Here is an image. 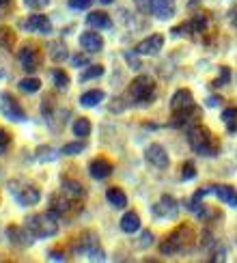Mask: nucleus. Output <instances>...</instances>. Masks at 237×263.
Listing matches in <instances>:
<instances>
[{
	"instance_id": "nucleus-4",
	"label": "nucleus",
	"mask_w": 237,
	"mask_h": 263,
	"mask_svg": "<svg viewBox=\"0 0 237 263\" xmlns=\"http://www.w3.org/2000/svg\"><path fill=\"white\" fill-rule=\"evenodd\" d=\"M127 95H129V100L138 106L151 104V100H153V95H155L153 78H149V76H138V78H134L127 89Z\"/></svg>"
},
{
	"instance_id": "nucleus-22",
	"label": "nucleus",
	"mask_w": 237,
	"mask_h": 263,
	"mask_svg": "<svg viewBox=\"0 0 237 263\" xmlns=\"http://www.w3.org/2000/svg\"><path fill=\"white\" fill-rule=\"evenodd\" d=\"M106 199H108V203H110L114 210H123V207H127V196H125V192L121 190V188H108L106 190Z\"/></svg>"
},
{
	"instance_id": "nucleus-10",
	"label": "nucleus",
	"mask_w": 237,
	"mask_h": 263,
	"mask_svg": "<svg viewBox=\"0 0 237 263\" xmlns=\"http://www.w3.org/2000/svg\"><path fill=\"white\" fill-rule=\"evenodd\" d=\"M22 26H24V30L37 32V35H50V32H52V22H50V17H48V15H41V13L30 15Z\"/></svg>"
},
{
	"instance_id": "nucleus-19",
	"label": "nucleus",
	"mask_w": 237,
	"mask_h": 263,
	"mask_svg": "<svg viewBox=\"0 0 237 263\" xmlns=\"http://www.w3.org/2000/svg\"><path fill=\"white\" fill-rule=\"evenodd\" d=\"M86 24L97 30H108V28H112V20L108 13H104V11H93V13L86 17Z\"/></svg>"
},
{
	"instance_id": "nucleus-38",
	"label": "nucleus",
	"mask_w": 237,
	"mask_h": 263,
	"mask_svg": "<svg viewBox=\"0 0 237 263\" xmlns=\"http://www.w3.org/2000/svg\"><path fill=\"white\" fill-rule=\"evenodd\" d=\"M89 259L91 261H104L106 257H104V250L100 248V246H95L93 250H89Z\"/></svg>"
},
{
	"instance_id": "nucleus-2",
	"label": "nucleus",
	"mask_w": 237,
	"mask_h": 263,
	"mask_svg": "<svg viewBox=\"0 0 237 263\" xmlns=\"http://www.w3.org/2000/svg\"><path fill=\"white\" fill-rule=\"evenodd\" d=\"M7 190L22 207H32L41 201V190L28 179H11L7 181Z\"/></svg>"
},
{
	"instance_id": "nucleus-18",
	"label": "nucleus",
	"mask_w": 237,
	"mask_h": 263,
	"mask_svg": "<svg viewBox=\"0 0 237 263\" xmlns=\"http://www.w3.org/2000/svg\"><path fill=\"white\" fill-rule=\"evenodd\" d=\"M181 233H183V229H177L172 235H168L166 239H164V244L160 246V250H162V255H175V253H181L183 250V242H181Z\"/></svg>"
},
{
	"instance_id": "nucleus-35",
	"label": "nucleus",
	"mask_w": 237,
	"mask_h": 263,
	"mask_svg": "<svg viewBox=\"0 0 237 263\" xmlns=\"http://www.w3.org/2000/svg\"><path fill=\"white\" fill-rule=\"evenodd\" d=\"M194 175H196V171H194V164H192V162H188L186 166L181 168V179H183V181H188V179H192V177H194Z\"/></svg>"
},
{
	"instance_id": "nucleus-7",
	"label": "nucleus",
	"mask_w": 237,
	"mask_h": 263,
	"mask_svg": "<svg viewBox=\"0 0 237 263\" xmlns=\"http://www.w3.org/2000/svg\"><path fill=\"white\" fill-rule=\"evenodd\" d=\"M17 61L22 65V69L24 71H37L39 69V65H41V54L37 48H32V46H24L19 52H17Z\"/></svg>"
},
{
	"instance_id": "nucleus-39",
	"label": "nucleus",
	"mask_w": 237,
	"mask_h": 263,
	"mask_svg": "<svg viewBox=\"0 0 237 263\" xmlns=\"http://www.w3.org/2000/svg\"><path fill=\"white\" fill-rule=\"evenodd\" d=\"M71 63L75 65V67H82V65H89V59L82 57V54H75V57L71 59Z\"/></svg>"
},
{
	"instance_id": "nucleus-11",
	"label": "nucleus",
	"mask_w": 237,
	"mask_h": 263,
	"mask_svg": "<svg viewBox=\"0 0 237 263\" xmlns=\"http://www.w3.org/2000/svg\"><path fill=\"white\" fill-rule=\"evenodd\" d=\"M177 212H179V205H177V201L172 199L170 194H166V196H162V199L153 205V214L157 216V218H175L177 216Z\"/></svg>"
},
{
	"instance_id": "nucleus-40",
	"label": "nucleus",
	"mask_w": 237,
	"mask_h": 263,
	"mask_svg": "<svg viewBox=\"0 0 237 263\" xmlns=\"http://www.w3.org/2000/svg\"><path fill=\"white\" fill-rule=\"evenodd\" d=\"M140 239H143V242H140V246H151V244H153V233H151V231H145Z\"/></svg>"
},
{
	"instance_id": "nucleus-47",
	"label": "nucleus",
	"mask_w": 237,
	"mask_h": 263,
	"mask_svg": "<svg viewBox=\"0 0 237 263\" xmlns=\"http://www.w3.org/2000/svg\"><path fill=\"white\" fill-rule=\"evenodd\" d=\"M100 3H102V5H112L114 0H100Z\"/></svg>"
},
{
	"instance_id": "nucleus-43",
	"label": "nucleus",
	"mask_w": 237,
	"mask_h": 263,
	"mask_svg": "<svg viewBox=\"0 0 237 263\" xmlns=\"http://www.w3.org/2000/svg\"><path fill=\"white\" fill-rule=\"evenodd\" d=\"M50 259H52V261H65V255L58 253V250H52V253H50Z\"/></svg>"
},
{
	"instance_id": "nucleus-23",
	"label": "nucleus",
	"mask_w": 237,
	"mask_h": 263,
	"mask_svg": "<svg viewBox=\"0 0 237 263\" xmlns=\"http://www.w3.org/2000/svg\"><path fill=\"white\" fill-rule=\"evenodd\" d=\"M140 229V216L136 212H127L123 218H121V231L123 233H136Z\"/></svg>"
},
{
	"instance_id": "nucleus-48",
	"label": "nucleus",
	"mask_w": 237,
	"mask_h": 263,
	"mask_svg": "<svg viewBox=\"0 0 237 263\" xmlns=\"http://www.w3.org/2000/svg\"><path fill=\"white\" fill-rule=\"evenodd\" d=\"M201 0H190V7H194V5H199Z\"/></svg>"
},
{
	"instance_id": "nucleus-15",
	"label": "nucleus",
	"mask_w": 237,
	"mask_h": 263,
	"mask_svg": "<svg viewBox=\"0 0 237 263\" xmlns=\"http://www.w3.org/2000/svg\"><path fill=\"white\" fill-rule=\"evenodd\" d=\"M80 46H82V50H86L89 54L102 52L104 50V37L100 35V32H95V30L82 32V35H80Z\"/></svg>"
},
{
	"instance_id": "nucleus-14",
	"label": "nucleus",
	"mask_w": 237,
	"mask_h": 263,
	"mask_svg": "<svg viewBox=\"0 0 237 263\" xmlns=\"http://www.w3.org/2000/svg\"><path fill=\"white\" fill-rule=\"evenodd\" d=\"M205 190H207V194H215L224 205L237 207V192L231 185H207Z\"/></svg>"
},
{
	"instance_id": "nucleus-26",
	"label": "nucleus",
	"mask_w": 237,
	"mask_h": 263,
	"mask_svg": "<svg viewBox=\"0 0 237 263\" xmlns=\"http://www.w3.org/2000/svg\"><path fill=\"white\" fill-rule=\"evenodd\" d=\"M73 134L75 136H80V138H86L91 134V121L86 117H80V119H75L73 121Z\"/></svg>"
},
{
	"instance_id": "nucleus-16",
	"label": "nucleus",
	"mask_w": 237,
	"mask_h": 263,
	"mask_svg": "<svg viewBox=\"0 0 237 263\" xmlns=\"http://www.w3.org/2000/svg\"><path fill=\"white\" fill-rule=\"evenodd\" d=\"M114 168H112V164L108 162L106 158H97V160H93L91 162V166H89V175L93 179H97V181H102V179H106V177H110V173H112Z\"/></svg>"
},
{
	"instance_id": "nucleus-28",
	"label": "nucleus",
	"mask_w": 237,
	"mask_h": 263,
	"mask_svg": "<svg viewBox=\"0 0 237 263\" xmlns=\"http://www.w3.org/2000/svg\"><path fill=\"white\" fill-rule=\"evenodd\" d=\"M41 89V80L39 78H24L19 80V91L22 93H37Z\"/></svg>"
},
{
	"instance_id": "nucleus-31",
	"label": "nucleus",
	"mask_w": 237,
	"mask_h": 263,
	"mask_svg": "<svg viewBox=\"0 0 237 263\" xmlns=\"http://www.w3.org/2000/svg\"><path fill=\"white\" fill-rule=\"evenodd\" d=\"M205 26H207V20H205V15H196L192 22H188L190 32H201V30H205Z\"/></svg>"
},
{
	"instance_id": "nucleus-20",
	"label": "nucleus",
	"mask_w": 237,
	"mask_h": 263,
	"mask_svg": "<svg viewBox=\"0 0 237 263\" xmlns=\"http://www.w3.org/2000/svg\"><path fill=\"white\" fill-rule=\"evenodd\" d=\"M61 192L65 196H69V199H82L84 196V185L80 181H75V179H63L61 181Z\"/></svg>"
},
{
	"instance_id": "nucleus-32",
	"label": "nucleus",
	"mask_w": 237,
	"mask_h": 263,
	"mask_svg": "<svg viewBox=\"0 0 237 263\" xmlns=\"http://www.w3.org/2000/svg\"><path fill=\"white\" fill-rule=\"evenodd\" d=\"M61 151H63V156H78L80 151H84V142H69Z\"/></svg>"
},
{
	"instance_id": "nucleus-3",
	"label": "nucleus",
	"mask_w": 237,
	"mask_h": 263,
	"mask_svg": "<svg viewBox=\"0 0 237 263\" xmlns=\"http://www.w3.org/2000/svg\"><path fill=\"white\" fill-rule=\"evenodd\" d=\"M188 142L199 156H218V142L211 132L203 125H194L188 129Z\"/></svg>"
},
{
	"instance_id": "nucleus-42",
	"label": "nucleus",
	"mask_w": 237,
	"mask_h": 263,
	"mask_svg": "<svg viewBox=\"0 0 237 263\" xmlns=\"http://www.w3.org/2000/svg\"><path fill=\"white\" fill-rule=\"evenodd\" d=\"M134 5H136L140 11H149V0H134Z\"/></svg>"
},
{
	"instance_id": "nucleus-29",
	"label": "nucleus",
	"mask_w": 237,
	"mask_h": 263,
	"mask_svg": "<svg viewBox=\"0 0 237 263\" xmlns=\"http://www.w3.org/2000/svg\"><path fill=\"white\" fill-rule=\"evenodd\" d=\"M52 80H54V84H56V89H61V91H65L69 86V76L65 71H61V69L52 71Z\"/></svg>"
},
{
	"instance_id": "nucleus-1",
	"label": "nucleus",
	"mask_w": 237,
	"mask_h": 263,
	"mask_svg": "<svg viewBox=\"0 0 237 263\" xmlns=\"http://www.w3.org/2000/svg\"><path fill=\"white\" fill-rule=\"evenodd\" d=\"M24 227L30 231V235L35 239H48L54 237L58 233V216L50 212H43V214H32L26 218Z\"/></svg>"
},
{
	"instance_id": "nucleus-25",
	"label": "nucleus",
	"mask_w": 237,
	"mask_h": 263,
	"mask_svg": "<svg viewBox=\"0 0 237 263\" xmlns=\"http://www.w3.org/2000/svg\"><path fill=\"white\" fill-rule=\"evenodd\" d=\"M50 59L52 61H56V63H61V61H65L67 59V46H65L63 41H52L50 43Z\"/></svg>"
},
{
	"instance_id": "nucleus-8",
	"label": "nucleus",
	"mask_w": 237,
	"mask_h": 263,
	"mask_svg": "<svg viewBox=\"0 0 237 263\" xmlns=\"http://www.w3.org/2000/svg\"><path fill=\"white\" fill-rule=\"evenodd\" d=\"M162 46H164V37L162 35H149L147 39H143L134 48V54H138V57H155V54H160Z\"/></svg>"
},
{
	"instance_id": "nucleus-33",
	"label": "nucleus",
	"mask_w": 237,
	"mask_h": 263,
	"mask_svg": "<svg viewBox=\"0 0 237 263\" xmlns=\"http://www.w3.org/2000/svg\"><path fill=\"white\" fill-rule=\"evenodd\" d=\"M9 147H11V134L5 127H0V156H5Z\"/></svg>"
},
{
	"instance_id": "nucleus-17",
	"label": "nucleus",
	"mask_w": 237,
	"mask_h": 263,
	"mask_svg": "<svg viewBox=\"0 0 237 263\" xmlns=\"http://www.w3.org/2000/svg\"><path fill=\"white\" fill-rule=\"evenodd\" d=\"M73 205H75V199H69V196H65V194H63V199L58 194L52 196V212L56 216H67L73 210H78V207H73Z\"/></svg>"
},
{
	"instance_id": "nucleus-30",
	"label": "nucleus",
	"mask_w": 237,
	"mask_h": 263,
	"mask_svg": "<svg viewBox=\"0 0 237 263\" xmlns=\"http://www.w3.org/2000/svg\"><path fill=\"white\" fill-rule=\"evenodd\" d=\"M0 43H3V48H5V50H11V48H13V43H15L13 30H9V28H0Z\"/></svg>"
},
{
	"instance_id": "nucleus-44",
	"label": "nucleus",
	"mask_w": 237,
	"mask_h": 263,
	"mask_svg": "<svg viewBox=\"0 0 237 263\" xmlns=\"http://www.w3.org/2000/svg\"><path fill=\"white\" fill-rule=\"evenodd\" d=\"M218 102H220V100H215V97H209V100H207V104H209V106H215Z\"/></svg>"
},
{
	"instance_id": "nucleus-24",
	"label": "nucleus",
	"mask_w": 237,
	"mask_h": 263,
	"mask_svg": "<svg viewBox=\"0 0 237 263\" xmlns=\"http://www.w3.org/2000/svg\"><path fill=\"white\" fill-rule=\"evenodd\" d=\"M104 91H100V89H93V91H86V93H82L80 95V106H84V108H93V106H97V104H102L104 102Z\"/></svg>"
},
{
	"instance_id": "nucleus-9",
	"label": "nucleus",
	"mask_w": 237,
	"mask_h": 263,
	"mask_svg": "<svg viewBox=\"0 0 237 263\" xmlns=\"http://www.w3.org/2000/svg\"><path fill=\"white\" fill-rule=\"evenodd\" d=\"M145 158H147V162L151 164V166H155V168H160V171L168 168V164H170L166 149L162 147V145H157V142H153V145H149V147H147Z\"/></svg>"
},
{
	"instance_id": "nucleus-21",
	"label": "nucleus",
	"mask_w": 237,
	"mask_h": 263,
	"mask_svg": "<svg viewBox=\"0 0 237 263\" xmlns=\"http://www.w3.org/2000/svg\"><path fill=\"white\" fill-rule=\"evenodd\" d=\"M95 246H100V244H97V237H95L93 233H84L82 237L75 239L73 253H75V255H89V250H93Z\"/></svg>"
},
{
	"instance_id": "nucleus-45",
	"label": "nucleus",
	"mask_w": 237,
	"mask_h": 263,
	"mask_svg": "<svg viewBox=\"0 0 237 263\" xmlns=\"http://www.w3.org/2000/svg\"><path fill=\"white\" fill-rule=\"evenodd\" d=\"M11 5V0H0V7H9Z\"/></svg>"
},
{
	"instance_id": "nucleus-46",
	"label": "nucleus",
	"mask_w": 237,
	"mask_h": 263,
	"mask_svg": "<svg viewBox=\"0 0 237 263\" xmlns=\"http://www.w3.org/2000/svg\"><path fill=\"white\" fill-rule=\"evenodd\" d=\"M231 22H233V26L237 28V11H235V15H233V20H231Z\"/></svg>"
},
{
	"instance_id": "nucleus-27",
	"label": "nucleus",
	"mask_w": 237,
	"mask_h": 263,
	"mask_svg": "<svg viewBox=\"0 0 237 263\" xmlns=\"http://www.w3.org/2000/svg\"><path fill=\"white\" fill-rule=\"evenodd\" d=\"M102 76H104L102 65H89L86 71L80 73V82H89V80H95V78H102Z\"/></svg>"
},
{
	"instance_id": "nucleus-41",
	"label": "nucleus",
	"mask_w": 237,
	"mask_h": 263,
	"mask_svg": "<svg viewBox=\"0 0 237 263\" xmlns=\"http://www.w3.org/2000/svg\"><path fill=\"white\" fill-rule=\"evenodd\" d=\"M125 59H127V63H129V65H132V69H140V63L132 57V54H125Z\"/></svg>"
},
{
	"instance_id": "nucleus-5",
	"label": "nucleus",
	"mask_w": 237,
	"mask_h": 263,
	"mask_svg": "<svg viewBox=\"0 0 237 263\" xmlns=\"http://www.w3.org/2000/svg\"><path fill=\"white\" fill-rule=\"evenodd\" d=\"M0 112H3L7 119H11V121H26V112L24 108L19 106V102L15 100V97H11L9 93H3L0 95Z\"/></svg>"
},
{
	"instance_id": "nucleus-13",
	"label": "nucleus",
	"mask_w": 237,
	"mask_h": 263,
	"mask_svg": "<svg viewBox=\"0 0 237 263\" xmlns=\"http://www.w3.org/2000/svg\"><path fill=\"white\" fill-rule=\"evenodd\" d=\"M149 11L157 20H170L175 15V3L172 0H149Z\"/></svg>"
},
{
	"instance_id": "nucleus-37",
	"label": "nucleus",
	"mask_w": 237,
	"mask_h": 263,
	"mask_svg": "<svg viewBox=\"0 0 237 263\" xmlns=\"http://www.w3.org/2000/svg\"><path fill=\"white\" fill-rule=\"evenodd\" d=\"M50 0H24V5L28 9H43V7H48Z\"/></svg>"
},
{
	"instance_id": "nucleus-36",
	"label": "nucleus",
	"mask_w": 237,
	"mask_h": 263,
	"mask_svg": "<svg viewBox=\"0 0 237 263\" xmlns=\"http://www.w3.org/2000/svg\"><path fill=\"white\" fill-rule=\"evenodd\" d=\"M93 0H69V7L75 9V11H84V9H89L91 7Z\"/></svg>"
},
{
	"instance_id": "nucleus-6",
	"label": "nucleus",
	"mask_w": 237,
	"mask_h": 263,
	"mask_svg": "<svg viewBox=\"0 0 237 263\" xmlns=\"http://www.w3.org/2000/svg\"><path fill=\"white\" fill-rule=\"evenodd\" d=\"M170 110L175 112V115H181V117H186L188 112L194 110V97L188 89H179L175 95H172V100H170Z\"/></svg>"
},
{
	"instance_id": "nucleus-12",
	"label": "nucleus",
	"mask_w": 237,
	"mask_h": 263,
	"mask_svg": "<svg viewBox=\"0 0 237 263\" xmlns=\"http://www.w3.org/2000/svg\"><path fill=\"white\" fill-rule=\"evenodd\" d=\"M7 237H9V242L17 246V248H26L32 244V235L26 227H7Z\"/></svg>"
},
{
	"instance_id": "nucleus-34",
	"label": "nucleus",
	"mask_w": 237,
	"mask_h": 263,
	"mask_svg": "<svg viewBox=\"0 0 237 263\" xmlns=\"http://www.w3.org/2000/svg\"><path fill=\"white\" fill-rule=\"evenodd\" d=\"M222 121L229 127L233 125V121H237V110H235V108H226V110L222 112Z\"/></svg>"
}]
</instances>
